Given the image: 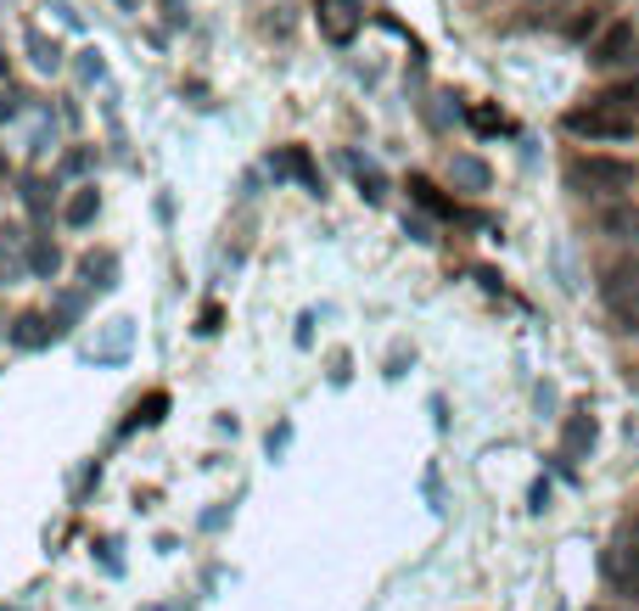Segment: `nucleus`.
<instances>
[{"mask_svg":"<svg viewBox=\"0 0 639 611\" xmlns=\"http://www.w3.org/2000/svg\"><path fill=\"white\" fill-rule=\"evenodd\" d=\"M28 51H34V62H40V68H56V62H62V51H56V46H46L40 35H28Z\"/></svg>","mask_w":639,"mask_h":611,"instance_id":"obj_19","label":"nucleus"},{"mask_svg":"<svg viewBox=\"0 0 639 611\" xmlns=\"http://www.w3.org/2000/svg\"><path fill=\"white\" fill-rule=\"evenodd\" d=\"M95 203H101V197H95V185H85V191H74V197H67L62 219H67V224H74V231H79V224H90V219H95Z\"/></svg>","mask_w":639,"mask_h":611,"instance_id":"obj_13","label":"nucleus"},{"mask_svg":"<svg viewBox=\"0 0 639 611\" xmlns=\"http://www.w3.org/2000/svg\"><path fill=\"white\" fill-rule=\"evenodd\" d=\"M600 292H605V303H612V309L628 320L623 332H639V259H634V264H612V270H605Z\"/></svg>","mask_w":639,"mask_h":611,"instance_id":"obj_3","label":"nucleus"},{"mask_svg":"<svg viewBox=\"0 0 639 611\" xmlns=\"http://www.w3.org/2000/svg\"><path fill=\"white\" fill-rule=\"evenodd\" d=\"M354 174H359V191H365L370 203H376V197H382V174L370 169V164H354Z\"/></svg>","mask_w":639,"mask_h":611,"instance_id":"obj_17","label":"nucleus"},{"mask_svg":"<svg viewBox=\"0 0 639 611\" xmlns=\"http://www.w3.org/2000/svg\"><path fill=\"white\" fill-rule=\"evenodd\" d=\"M168 415V393H146V404H135V421H129V432L135 427H157Z\"/></svg>","mask_w":639,"mask_h":611,"instance_id":"obj_14","label":"nucleus"},{"mask_svg":"<svg viewBox=\"0 0 639 611\" xmlns=\"http://www.w3.org/2000/svg\"><path fill=\"white\" fill-rule=\"evenodd\" d=\"M628 46H634V23H617L612 35H605V40L589 51V62H595V68H612V62H623V56H628Z\"/></svg>","mask_w":639,"mask_h":611,"instance_id":"obj_8","label":"nucleus"},{"mask_svg":"<svg viewBox=\"0 0 639 611\" xmlns=\"http://www.w3.org/2000/svg\"><path fill=\"white\" fill-rule=\"evenodd\" d=\"M410 191H416V203H421V208H432V213L455 219V203H449V197H444V191H437L426 174H410Z\"/></svg>","mask_w":639,"mask_h":611,"instance_id":"obj_11","label":"nucleus"},{"mask_svg":"<svg viewBox=\"0 0 639 611\" xmlns=\"http://www.w3.org/2000/svg\"><path fill=\"white\" fill-rule=\"evenodd\" d=\"M17 113V102H12V95H0V118H12Z\"/></svg>","mask_w":639,"mask_h":611,"instance_id":"obj_21","label":"nucleus"},{"mask_svg":"<svg viewBox=\"0 0 639 611\" xmlns=\"http://www.w3.org/2000/svg\"><path fill=\"white\" fill-rule=\"evenodd\" d=\"M605 577H612L623 595H639V550H612L605 556Z\"/></svg>","mask_w":639,"mask_h":611,"instance_id":"obj_7","label":"nucleus"},{"mask_svg":"<svg viewBox=\"0 0 639 611\" xmlns=\"http://www.w3.org/2000/svg\"><path fill=\"white\" fill-rule=\"evenodd\" d=\"M276 174H292V180H303L309 191H320V169H315L309 146H281L276 152Z\"/></svg>","mask_w":639,"mask_h":611,"instance_id":"obj_5","label":"nucleus"},{"mask_svg":"<svg viewBox=\"0 0 639 611\" xmlns=\"http://www.w3.org/2000/svg\"><path fill=\"white\" fill-rule=\"evenodd\" d=\"M465 118H471V130H477V135H499V130H504V118L488 113V107H471Z\"/></svg>","mask_w":639,"mask_h":611,"instance_id":"obj_16","label":"nucleus"},{"mask_svg":"<svg viewBox=\"0 0 639 611\" xmlns=\"http://www.w3.org/2000/svg\"><path fill=\"white\" fill-rule=\"evenodd\" d=\"M566 180L578 191H595V197H628L639 185V169L623 164V157H578V164L566 169Z\"/></svg>","mask_w":639,"mask_h":611,"instance_id":"obj_1","label":"nucleus"},{"mask_svg":"<svg viewBox=\"0 0 639 611\" xmlns=\"http://www.w3.org/2000/svg\"><path fill=\"white\" fill-rule=\"evenodd\" d=\"M634 538H639V517H634Z\"/></svg>","mask_w":639,"mask_h":611,"instance_id":"obj_22","label":"nucleus"},{"mask_svg":"<svg viewBox=\"0 0 639 611\" xmlns=\"http://www.w3.org/2000/svg\"><path fill=\"white\" fill-rule=\"evenodd\" d=\"M566 135H584V141H628L634 135V118L605 107V102H589V107H572L566 113Z\"/></svg>","mask_w":639,"mask_h":611,"instance_id":"obj_2","label":"nucleus"},{"mask_svg":"<svg viewBox=\"0 0 639 611\" xmlns=\"http://www.w3.org/2000/svg\"><path fill=\"white\" fill-rule=\"evenodd\" d=\"M455 180L471 185V191H488V164H477V157H455Z\"/></svg>","mask_w":639,"mask_h":611,"instance_id":"obj_15","label":"nucleus"},{"mask_svg":"<svg viewBox=\"0 0 639 611\" xmlns=\"http://www.w3.org/2000/svg\"><path fill=\"white\" fill-rule=\"evenodd\" d=\"M595 448V415L589 410H572V421H566V438H561V460H578Z\"/></svg>","mask_w":639,"mask_h":611,"instance_id":"obj_6","label":"nucleus"},{"mask_svg":"<svg viewBox=\"0 0 639 611\" xmlns=\"http://www.w3.org/2000/svg\"><path fill=\"white\" fill-rule=\"evenodd\" d=\"M600 231L617 236V242H639V208H612L600 219Z\"/></svg>","mask_w":639,"mask_h":611,"instance_id":"obj_10","label":"nucleus"},{"mask_svg":"<svg viewBox=\"0 0 639 611\" xmlns=\"http://www.w3.org/2000/svg\"><path fill=\"white\" fill-rule=\"evenodd\" d=\"M359 0H320V12H315V23H320V35L331 40V46H348L354 35H359Z\"/></svg>","mask_w":639,"mask_h":611,"instance_id":"obj_4","label":"nucleus"},{"mask_svg":"<svg viewBox=\"0 0 639 611\" xmlns=\"http://www.w3.org/2000/svg\"><path fill=\"white\" fill-rule=\"evenodd\" d=\"M219 320H225V314L208 303V309H202V326H196V332H219Z\"/></svg>","mask_w":639,"mask_h":611,"instance_id":"obj_20","label":"nucleus"},{"mask_svg":"<svg viewBox=\"0 0 639 611\" xmlns=\"http://www.w3.org/2000/svg\"><path fill=\"white\" fill-rule=\"evenodd\" d=\"M56 264H62V259H56V247H51V242L34 247V275H56Z\"/></svg>","mask_w":639,"mask_h":611,"instance_id":"obj_18","label":"nucleus"},{"mask_svg":"<svg viewBox=\"0 0 639 611\" xmlns=\"http://www.w3.org/2000/svg\"><path fill=\"white\" fill-rule=\"evenodd\" d=\"M56 332H62L56 320H46V314H23L17 326H12V342H17V348H40V342H51Z\"/></svg>","mask_w":639,"mask_h":611,"instance_id":"obj_9","label":"nucleus"},{"mask_svg":"<svg viewBox=\"0 0 639 611\" xmlns=\"http://www.w3.org/2000/svg\"><path fill=\"white\" fill-rule=\"evenodd\" d=\"M595 102H605V107H617V113L639 118V79H628V84H612V90H600Z\"/></svg>","mask_w":639,"mask_h":611,"instance_id":"obj_12","label":"nucleus"}]
</instances>
